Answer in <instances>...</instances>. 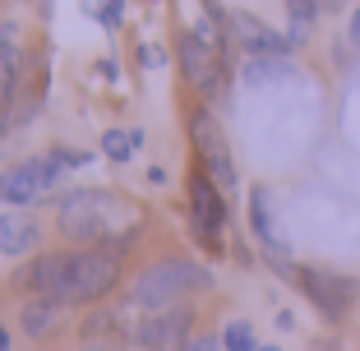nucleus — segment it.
<instances>
[{
    "label": "nucleus",
    "instance_id": "20",
    "mask_svg": "<svg viewBox=\"0 0 360 351\" xmlns=\"http://www.w3.org/2000/svg\"><path fill=\"white\" fill-rule=\"evenodd\" d=\"M347 37H351V46L360 51V5L351 10V19H347Z\"/></svg>",
    "mask_w": 360,
    "mask_h": 351
},
{
    "label": "nucleus",
    "instance_id": "3",
    "mask_svg": "<svg viewBox=\"0 0 360 351\" xmlns=\"http://www.w3.org/2000/svg\"><path fill=\"white\" fill-rule=\"evenodd\" d=\"M120 268H125L120 250H111V245H79L70 255L60 305H97V300H106L120 282Z\"/></svg>",
    "mask_w": 360,
    "mask_h": 351
},
{
    "label": "nucleus",
    "instance_id": "14",
    "mask_svg": "<svg viewBox=\"0 0 360 351\" xmlns=\"http://www.w3.org/2000/svg\"><path fill=\"white\" fill-rule=\"evenodd\" d=\"M14 88H19V42L10 23H0V111L14 102Z\"/></svg>",
    "mask_w": 360,
    "mask_h": 351
},
{
    "label": "nucleus",
    "instance_id": "18",
    "mask_svg": "<svg viewBox=\"0 0 360 351\" xmlns=\"http://www.w3.org/2000/svg\"><path fill=\"white\" fill-rule=\"evenodd\" d=\"M222 347H226V351H259L255 328H250L245 319H231V324L222 328Z\"/></svg>",
    "mask_w": 360,
    "mask_h": 351
},
{
    "label": "nucleus",
    "instance_id": "11",
    "mask_svg": "<svg viewBox=\"0 0 360 351\" xmlns=\"http://www.w3.org/2000/svg\"><path fill=\"white\" fill-rule=\"evenodd\" d=\"M70 255L75 250H46V255L28 259V264L14 273V287L28 291V296H46V300H60L65 287V273H70Z\"/></svg>",
    "mask_w": 360,
    "mask_h": 351
},
{
    "label": "nucleus",
    "instance_id": "13",
    "mask_svg": "<svg viewBox=\"0 0 360 351\" xmlns=\"http://www.w3.org/2000/svg\"><path fill=\"white\" fill-rule=\"evenodd\" d=\"M250 226H255V236L268 245V250H273L277 259L286 255V241L277 236V222H273V194H268L264 185H255V190H250Z\"/></svg>",
    "mask_w": 360,
    "mask_h": 351
},
{
    "label": "nucleus",
    "instance_id": "6",
    "mask_svg": "<svg viewBox=\"0 0 360 351\" xmlns=\"http://www.w3.org/2000/svg\"><path fill=\"white\" fill-rule=\"evenodd\" d=\"M56 181H60V162L51 153L46 158H23V162L0 171V203H10V208L37 203L56 190Z\"/></svg>",
    "mask_w": 360,
    "mask_h": 351
},
{
    "label": "nucleus",
    "instance_id": "16",
    "mask_svg": "<svg viewBox=\"0 0 360 351\" xmlns=\"http://www.w3.org/2000/svg\"><path fill=\"white\" fill-rule=\"evenodd\" d=\"M319 14H323V0H286V19H291V46L309 42V28L319 23Z\"/></svg>",
    "mask_w": 360,
    "mask_h": 351
},
{
    "label": "nucleus",
    "instance_id": "7",
    "mask_svg": "<svg viewBox=\"0 0 360 351\" xmlns=\"http://www.w3.org/2000/svg\"><path fill=\"white\" fill-rule=\"evenodd\" d=\"M190 222L208 250H222V226H226V190L212 181L203 167L190 171Z\"/></svg>",
    "mask_w": 360,
    "mask_h": 351
},
{
    "label": "nucleus",
    "instance_id": "9",
    "mask_svg": "<svg viewBox=\"0 0 360 351\" xmlns=\"http://www.w3.org/2000/svg\"><path fill=\"white\" fill-rule=\"evenodd\" d=\"M190 139H194V148H199L203 171H208L226 194H231L236 185H240V176H236V162H231V148H226V139H222V125L212 120L208 107H199L190 116Z\"/></svg>",
    "mask_w": 360,
    "mask_h": 351
},
{
    "label": "nucleus",
    "instance_id": "12",
    "mask_svg": "<svg viewBox=\"0 0 360 351\" xmlns=\"http://www.w3.org/2000/svg\"><path fill=\"white\" fill-rule=\"evenodd\" d=\"M42 245V222L32 213H19V208H5L0 213V255L5 259H23Z\"/></svg>",
    "mask_w": 360,
    "mask_h": 351
},
{
    "label": "nucleus",
    "instance_id": "8",
    "mask_svg": "<svg viewBox=\"0 0 360 351\" xmlns=\"http://www.w3.org/2000/svg\"><path fill=\"white\" fill-rule=\"evenodd\" d=\"M194 333V309L171 305V309H148L143 319L129 328V342L143 351H180Z\"/></svg>",
    "mask_w": 360,
    "mask_h": 351
},
{
    "label": "nucleus",
    "instance_id": "17",
    "mask_svg": "<svg viewBox=\"0 0 360 351\" xmlns=\"http://www.w3.org/2000/svg\"><path fill=\"white\" fill-rule=\"evenodd\" d=\"M139 143H143V134H139V129H106V134H102V153L111 162H129Z\"/></svg>",
    "mask_w": 360,
    "mask_h": 351
},
{
    "label": "nucleus",
    "instance_id": "21",
    "mask_svg": "<svg viewBox=\"0 0 360 351\" xmlns=\"http://www.w3.org/2000/svg\"><path fill=\"white\" fill-rule=\"evenodd\" d=\"M342 5H347V0H323V14H338Z\"/></svg>",
    "mask_w": 360,
    "mask_h": 351
},
{
    "label": "nucleus",
    "instance_id": "2",
    "mask_svg": "<svg viewBox=\"0 0 360 351\" xmlns=\"http://www.w3.org/2000/svg\"><path fill=\"white\" fill-rule=\"evenodd\" d=\"M120 217H125V203L106 190H75L60 203V231L75 245H111V250H125L120 241Z\"/></svg>",
    "mask_w": 360,
    "mask_h": 351
},
{
    "label": "nucleus",
    "instance_id": "22",
    "mask_svg": "<svg viewBox=\"0 0 360 351\" xmlns=\"http://www.w3.org/2000/svg\"><path fill=\"white\" fill-rule=\"evenodd\" d=\"M5 347H10V338H5V328H0V351H5Z\"/></svg>",
    "mask_w": 360,
    "mask_h": 351
},
{
    "label": "nucleus",
    "instance_id": "5",
    "mask_svg": "<svg viewBox=\"0 0 360 351\" xmlns=\"http://www.w3.org/2000/svg\"><path fill=\"white\" fill-rule=\"evenodd\" d=\"M296 287L328 324H347L360 300V282L347 273H333V268H296Z\"/></svg>",
    "mask_w": 360,
    "mask_h": 351
},
{
    "label": "nucleus",
    "instance_id": "10",
    "mask_svg": "<svg viewBox=\"0 0 360 351\" xmlns=\"http://www.w3.org/2000/svg\"><path fill=\"white\" fill-rule=\"evenodd\" d=\"M226 19H231V42L240 46V51L250 56V60H264V56H286V51H296L286 32L268 28V23H264V19H255L250 10H231Z\"/></svg>",
    "mask_w": 360,
    "mask_h": 351
},
{
    "label": "nucleus",
    "instance_id": "23",
    "mask_svg": "<svg viewBox=\"0 0 360 351\" xmlns=\"http://www.w3.org/2000/svg\"><path fill=\"white\" fill-rule=\"evenodd\" d=\"M259 351H282V347H259Z\"/></svg>",
    "mask_w": 360,
    "mask_h": 351
},
{
    "label": "nucleus",
    "instance_id": "19",
    "mask_svg": "<svg viewBox=\"0 0 360 351\" xmlns=\"http://www.w3.org/2000/svg\"><path fill=\"white\" fill-rule=\"evenodd\" d=\"M180 351H226V347H222V338H208V333H194V338L185 342Z\"/></svg>",
    "mask_w": 360,
    "mask_h": 351
},
{
    "label": "nucleus",
    "instance_id": "15",
    "mask_svg": "<svg viewBox=\"0 0 360 351\" xmlns=\"http://www.w3.org/2000/svg\"><path fill=\"white\" fill-rule=\"evenodd\" d=\"M60 300H46V296H28V305H23V314H19V324H23V333L28 338H37L42 342L46 333H56V324H60Z\"/></svg>",
    "mask_w": 360,
    "mask_h": 351
},
{
    "label": "nucleus",
    "instance_id": "4",
    "mask_svg": "<svg viewBox=\"0 0 360 351\" xmlns=\"http://www.w3.org/2000/svg\"><path fill=\"white\" fill-rule=\"evenodd\" d=\"M176 60H180L185 84H190L203 102H212V97L222 93V84H226V56L217 51L199 28H190V32H180V37H176Z\"/></svg>",
    "mask_w": 360,
    "mask_h": 351
},
{
    "label": "nucleus",
    "instance_id": "1",
    "mask_svg": "<svg viewBox=\"0 0 360 351\" xmlns=\"http://www.w3.org/2000/svg\"><path fill=\"white\" fill-rule=\"evenodd\" d=\"M212 287V268H203L199 259H158L129 282V305L139 309H171L194 291Z\"/></svg>",
    "mask_w": 360,
    "mask_h": 351
}]
</instances>
